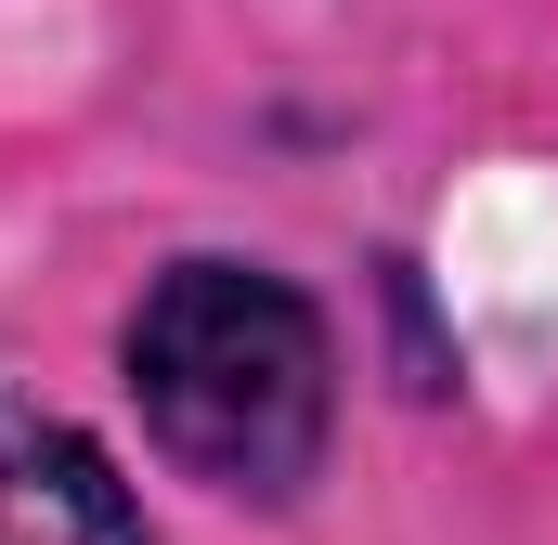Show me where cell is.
Segmentation results:
<instances>
[{"mask_svg": "<svg viewBox=\"0 0 558 545\" xmlns=\"http://www.w3.org/2000/svg\"><path fill=\"white\" fill-rule=\"evenodd\" d=\"M118 377L143 403V441L234 494V507H299L325 481L338 441V325L312 286H286L274 261H169L118 325Z\"/></svg>", "mask_w": 558, "mask_h": 545, "instance_id": "6da1fadb", "label": "cell"}, {"mask_svg": "<svg viewBox=\"0 0 558 545\" xmlns=\"http://www.w3.org/2000/svg\"><path fill=\"white\" fill-rule=\"evenodd\" d=\"M0 545H156V520L78 415L0 390Z\"/></svg>", "mask_w": 558, "mask_h": 545, "instance_id": "7a4b0ae2", "label": "cell"}]
</instances>
